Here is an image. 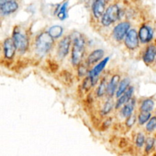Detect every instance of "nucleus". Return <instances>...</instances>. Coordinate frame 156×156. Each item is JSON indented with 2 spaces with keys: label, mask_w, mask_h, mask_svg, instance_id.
<instances>
[{
  "label": "nucleus",
  "mask_w": 156,
  "mask_h": 156,
  "mask_svg": "<svg viewBox=\"0 0 156 156\" xmlns=\"http://www.w3.org/2000/svg\"><path fill=\"white\" fill-rule=\"evenodd\" d=\"M129 82H130V81H129V79H124L120 82L118 86V89L116 91V97H117V98H120V96L128 89L129 85Z\"/></svg>",
  "instance_id": "6ab92c4d"
},
{
  "label": "nucleus",
  "mask_w": 156,
  "mask_h": 156,
  "mask_svg": "<svg viewBox=\"0 0 156 156\" xmlns=\"http://www.w3.org/2000/svg\"><path fill=\"white\" fill-rule=\"evenodd\" d=\"M73 47L72 50V62L74 66H79L83 59L85 50V41L83 36L78 32L73 35Z\"/></svg>",
  "instance_id": "f257e3e1"
},
{
  "label": "nucleus",
  "mask_w": 156,
  "mask_h": 156,
  "mask_svg": "<svg viewBox=\"0 0 156 156\" xmlns=\"http://www.w3.org/2000/svg\"><path fill=\"white\" fill-rule=\"evenodd\" d=\"M140 37L135 29H131L128 31L125 39V45L129 50H135L139 47Z\"/></svg>",
  "instance_id": "423d86ee"
},
{
  "label": "nucleus",
  "mask_w": 156,
  "mask_h": 156,
  "mask_svg": "<svg viewBox=\"0 0 156 156\" xmlns=\"http://www.w3.org/2000/svg\"><path fill=\"white\" fill-rule=\"evenodd\" d=\"M143 61L147 65H150L155 62L156 59V47L153 44H150L146 49L143 53Z\"/></svg>",
  "instance_id": "9b49d317"
},
{
  "label": "nucleus",
  "mask_w": 156,
  "mask_h": 156,
  "mask_svg": "<svg viewBox=\"0 0 156 156\" xmlns=\"http://www.w3.org/2000/svg\"><path fill=\"white\" fill-rule=\"evenodd\" d=\"M12 39L15 42L17 50L21 53H24L29 47V41L27 37L25 34L20 31L14 30L12 34Z\"/></svg>",
  "instance_id": "20e7f679"
},
{
  "label": "nucleus",
  "mask_w": 156,
  "mask_h": 156,
  "mask_svg": "<svg viewBox=\"0 0 156 156\" xmlns=\"http://www.w3.org/2000/svg\"><path fill=\"white\" fill-rule=\"evenodd\" d=\"M68 6V2H65L59 9L58 12V18L61 20H64L66 18V9Z\"/></svg>",
  "instance_id": "393cba45"
},
{
  "label": "nucleus",
  "mask_w": 156,
  "mask_h": 156,
  "mask_svg": "<svg viewBox=\"0 0 156 156\" xmlns=\"http://www.w3.org/2000/svg\"><path fill=\"white\" fill-rule=\"evenodd\" d=\"M62 27L59 25H55L50 27L48 30V33L53 37V38H58L62 35Z\"/></svg>",
  "instance_id": "412c9836"
},
{
  "label": "nucleus",
  "mask_w": 156,
  "mask_h": 156,
  "mask_svg": "<svg viewBox=\"0 0 156 156\" xmlns=\"http://www.w3.org/2000/svg\"><path fill=\"white\" fill-rule=\"evenodd\" d=\"M105 54V52L103 50H96L94 51H93L92 53H90L89 56H88V59H87V63L88 65H93V64L96 63L98 61L101 60L102 59V57L104 56Z\"/></svg>",
  "instance_id": "f3484780"
},
{
  "label": "nucleus",
  "mask_w": 156,
  "mask_h": 156,
  "mask_svg": "<svg viewBox=\"0 0 156 156\" xmlns=\"http://www.w3.org/2000/svg\"><path fill=\"white\" fill-rule=\"evenodd\" d=\"M108 60H109V57H106L104 59H102L98 65H96L91 71H89V75L88 76H91L93 79L95 81L98 80V77L100 75V73L103 71L104 69L106 66L107 63H108Z\"/></svg>",
  "instance_id": "4468645a"
},
{
  "label": "nucleus",
  "mask_w": 156,
  "mask_h": 156,
  "mask_svg": "<svg viewBox=\"0 0 156 156\" xmlns=\"http://www.w3.org/2000/svg\"><path fill=\"white\" fill-rule=\"evenodd\" d=\"M119 83H120V76L119 75L113 76L108 85L107 95L108 98H112L114 95L116 93V89L119 86Z\"/></svg>",
  "instance_id": "2eb2a0df"
},
{
  "label": "nucleus",
  "mask_w": 156,
  "mask_h": 156,
  "mask_svg": "<svg viewBox=\"0 0 156 156\" xmlns=\"http://www.w3.org/2000/svg\"><path fill=\"white\" fill-rule=\"evenodd\" d=\"M73 41L71 37L66 36L59 42L57 47V54L60 59L66 57L69 53L71 41Z\"/></svg>",
  "instance_id": "6e6552de"
},
{
  "label": "nucleus",
  "mask_w": 156,
  "mask_h": 156,
  "mask_svg": "<svg viewBox=\"0 0 156 156\" xmlns=\"http://www.w3.org/2000/svg\"><path fill=\"white\" fill-rule=\"evenodd\" d=\"M151 118V114L150 112H143L141 111V113L140 114V115L138 116V122L140 125H143L148 122L149 120V119Z\"/></svg>",
  "instance_id": "4be33fe9"
},
{
  "label": "nucleus",
  "mask_w": 156,
  "mask_h": 156,
  "mask_svg": "<svg viewBox=\"0 0 156 156\" xmlns=\"http://www.w3.org/2000/svg\"><path fill=\"white\" fill-rule=\"evenodd\" d=\"M155 64H156V59H155Z\"/></svg>",
  "instance_id": "c756f323"
},
{
  "label": "nucleus",
  "mask_w": 156,
  "mask_h": 156,
  "mask_svg": "<svg viewBox=\"0 0 156 156\" xmlns=\"http://www.w3.org/2000/svg\"><path fill=\"white\" fill-rule=\"evenodd\" d=\"M136 120V116L134 115V114H132V115H130L129 117H128L126 120V126H128V127H132V126L135 124Z\"/></svg>",
  "instance_id": "c85d7f7f"
},
{
  "label": "nucleus",
  "mask_w": 156,
  "mask_h": 156,
  "mask_svg": "<svg viewBox=\"0 0 156 156\" xmlns=\"http://www.w3.org/2000/svg\"><path fill=\"white\" fill-rule=\"evenodd\" d=\"M113 107H114V103H113L111 99H108L106 102H105V105L103 107V109H102V114L104 115H106L108 114L112 110Z\"/></svg>",
  "instance_id": "5701e85b"
},
{
  "label": "nucleus",
  "mask_w": 156,
  "mask_h": 156,
  "mask_svg": "<svg viewBox=\"0 0 156 156\" xmlns=\"http://www.w3.org/2000/svg\"><path fill=\"white\" fill-rule=\"evenodd\" d=\"M129 27H130V24L128 21L119 23L113 30V34L115 40H117V41H121L127 34Z\"/></svg>",
  "instance_id": "39448f33"
},
{
  "label": "nucleus",
  "mask_w": 156,
  "mask_h": 156,
  "mask_svg": "<svg viewBox=\"0 0 156 156\" xmlns=\"http://www.w3.org/2000/svg\"><path fill=\"white\" fill-rule=\"evenodd\" d=\"M134 92V88L133 87H129L128 89L120 96V98H118V100H117V103H116L115 108L116 109H119L120 108H121L123 105H124L125 104L127 103L131 98H132V96Z\"/></svg>",
  "instance_id": "ddd939ff"
},
{
  "label": "nucleus",
  "mask_w": 156,
  "mask_h": 156,
  "mask_svg": "<svg viewBox=\"0 0 156 156\" xmlns=\"http://www.w3.org/2000/svg\"><path fill=\"white\" fill-rule=\"evenodd\" d=\"M88 63L86 62V65L85 64H79V69H78V72H79V75L80 76H84L86 75V73H88Z\"/></svg>",
  "instance_id": "cd10ccee"
},
{
  "label": "nucleus",
  "mask_w": 156,
  "mask_h": 156,
  "mask_svg": "<svg viewBox=\"0 0 156 156\" xmlns=\"http://www.w3.org/2000/svg\"><path fill=\"white\" fill-rule=\"evenodd\" d=\"M145 143H146V139H145V136L143 133H140L137 134L136 138V145L138 148H142L144 146Z\"/></svg>",
  "instance_id": "a878e982"
},
{
  "label": "nucleus",
  "mask_w": 156,
  "mask_h": 156,
  "mask_svg": "<svg viewBox=\"0 0 156 156\" xmlns=\"http://www.w3.org/2000/svg\"><path fill=\"white\" fill-rule=\"evenodd\" d=\"M156 128V117H152L149 119L148 123L146 124V129L149 133H152Z\"/></svg>",
  "instance_id": "b1692460"
},
{
  "label": "nucleus",
  "mask_w": 156,
  "mask_h": 156,
  "mask_svg": "<svg viewBox=\"0 0 156 156\" xmlns=\"http://www.w3.org/2000/svg\"><path fill=\"white\" fill-rule=\"evenodd\" d=\"M136 100L133 98H131L127 103H126L121 109V114L123 117L127 118L130 115H132L133 112L134 108H135Z\"/></svg>",
  "instance_id": "dca6fc26"
},
{
  "label": "nucleus",
  "mask_w": 156,
  "mask_h": 156,
  "mask_svg": "<svg viewBox=\"0 0 156 156\" xmlns=\"http://www.w3.org/2000/svg\"><path fill=\"white\" fill-rule=\"evenodd\" d=\"M108 85L107 81L105 79H103L101 81L100 84H99L98 87L97 89V96L98 97H103L105 95V93H107V90H108Z\"/></svg>",
  "instance_id": "aec40b11"
},
{
  "label": "nucleus",
  "mask_w": 156,
  "mask_h": 156,
  "mask_svg": "<svg viewBox=\"0 0 156 156\" xmlns=\"http://www.w3.org/2000/svg\"><path fill=\"white\" fill-rule=\"evenodd\" d=\"M54 38L48 33L44 32L38 35L35 41V50L40 56H44L49 53L54 44Z\"/></svg>",
  "instance_id": "f03ea898"
},
{
  "label": "nucleus",
  "mask_w": 156,
  "mask_h": 156,
  "mask_svg": "<svg viewBox=\"0 0 156 156\" xmlns=\"http://www.w3.org/2000/svg\"><path fill=\"white\" fill-rule=\"evenodd\" d=\"M16 50L17 47L12 37H9L5 40L3 43V53L5 59H12L15 56Z\"/></svg>",
  "instance_id": "1a4fd4ad"
},
{
  "label": "nucleus",
  "mask_w": 156,
  "mask_h": 156,
  "mask_svg": "<svg viewBox=\"0 0 156 156\" xmlns=\"http://www.w3.org/2000/svg\"><path fill=\"white\" fill-rule=\"evenodd\" d=\"M120 9L117 5H111L104 13L101 23L104 26H109L120 18Z\"/></svg>",
  "instance_id": "7ed1b4c3"
},
{
  "label": "nucleus",
  "mask_w": 156,
  "mask_h": 156,
  "mask_svg": "<svg viewBox=\"0 0 156 156\" xmlns=\"http://www.w3.org/2000/svg\"><path fill=\"white\" fill-rule=\"evenodd\" d=\"M155 145V140L152 137H149L147 138L146 141V147H145V151L146 152H149L152 150Z\"/></svg>",
  "instance_id": "bb28decb"
},
{
  "label": "nucleus",
  "mask_w": 156,
  "mask_h": 156,
  "mask_svg": "<svg viewBox=\"0 0 156 156\" xmlns=\"http://www.w3.org/2000/svg\"><path fill=\"white\" fill-rule=\"evenodd\" d=\"M18 9V4L15 0H0V10L2 15L12 14Z\"/></svg>",
  "instance_id": "0eeeda50"
},
{
  "label": "nucleus",
  "mask_w": 156,
  "mask_h": 156,
  "mask_svg": "<svg viewBox=\"0 0 156 156\" xmlns=\"http://www.w3.org/2000/svg\"><path fill=\"white\" fill-rule=\"evenodd\" d=\"M139 37L140 41L143 44L150 42L153 38V31L152 28L147 25L142 26L139 31Z\"/></svg>",
  "instance_id": "9d476101"
},
{
  "label": "nucleus",
  "mask_w": 156,
  "mask_h": 156,
  "mask_svg": "<svg viewBox=\"0 0 156 156\" xmlns=\"http://www.w3.org/2000/svg\"><path fill=\"white\" fill-rule=\"evenodd\" d=\"M106 0H94L92 4V12L95 18H99L103 16L105 11Z\"/></svg>",
  "instance_id": "f8f14e48"
},
{
  "label": "nucleus",
  "mask_w": 156,
  "mask_h": 156,
  "mask_svg": "<svg viewBox=\"0 0 156 156\" xmlns=\"http://www.w3.org/2000/svg\"><path fill=\"white\" fill-rule=\"evenodd\" d=\"M154 101L151 98H146L143 101L140 105V110L143 112H151L154 108Z\"/></svg>",
  "instance_id": "a211bd4d"
}]
</instances>
